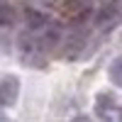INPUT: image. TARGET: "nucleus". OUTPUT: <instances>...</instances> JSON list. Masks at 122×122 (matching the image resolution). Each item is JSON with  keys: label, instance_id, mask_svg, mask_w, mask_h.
Segmentation results:
<instances>
[{"label": "nucleus", "instance_id": "6", "mask_svg": "<svg viewBox=\"0 0 122 122\" xmlns=\"http://www.w3.org/2000/svg\"><path fill=\"white\" fill-rule=\"evenodd\" d=\"M12 25H15V10L0 3V27H12Z\"/></svg>", "mask_w": 122, "mask_h": 122}, {"label": "nucleus", "instance_id": "8", "mask_svg": "<svg viewBox=\"0 0 122 122\" xmlns=\"http://www.w3.org/2000/svg\"><path fill=\"white\" fill-rule=\"evenodd\" d=\"M71 122H90V120H88V117H83V115H78V117H73Z\"/></svg>", "mask_w": 122, "mask_h": 122}, {"label": "nucleus", "instance_id": "5", "mask_svg": "<svg viewBox=\"0 0 122 122\" xmlns=\"http://www.w3.org/2000/svg\"><path fill=\"white\" fill-rule=\"evenodd\" d=\"M25 20H27V29H34L37 34L42 32V29H46V17L42 12H37V10H27Z\"/></svg>", "mask_w": 122, "mask_h": 122}, {"label": "nucleus", "instance_id": "1", "mask_svg": "<svg viewBox=\"0 0 122 122\" xmlns=\"http://www.w3.org/2000/svg\"><path fill=\"white\" fill-rule=\"evenodd\" d=\"M17 46H20V51H22V59H25V64L29 66H42L44 64V59H42V51H44V42H42V37H39L37 32L32 34L27 29V32L20 34L17 39Z\"/></svg>", "mask_w": 122, "mask_h": 122}, {"label": "nucleus", "instance_id": "2", "mask_svg": "<svg viewBox=\"0 0 122 122\" xmlns=\"http://www.w3.org/2000/svg\"><path fill=\"white\" fill-rule=\"evenodd\" d=\"M95 115L100 122H122V105L112 95L100 93L95 100Z\"/></svg>", "mask_w": 122, "mask_h": 122}, {"label": "nucleus", "instance_id": "7", "mask_svg": "<svg viewBox=\"0 0 122 122\" xmlns=\"http://www.w3.org/2000/svg\"><path fill=\"white\" fill-rule=\"evenodd\" d=\"M110 81L122 88V56H117L112 61V66H110Z\"/></svg>", "mask_w": 122, "mask_h": 122}, {"label": "nucleus", "instance_id": "3", "mask_svg": "<svg viewBox=\"0 0 122 122\" xmlns=\"http://www.w3.org/2000/svg\"><path fill=\"white\" fill-rule=\"evenodd\" d=\"M20 95V78L17 76H5L0 78V107H10L17 103Z\"/></svg>", "mask_w": 122, "mask_h": 122}, {"label": "nucleus", "instance_id": "4", "mask_svg": "<svg viewBox=\"0 0 122 122\" xmlns=\"http://www.w3.org/2000/svg\"><path fill=\"white\" fill-rule=\"evenodd\" d=\"M117 12H120V3L117 0H107V3L100 7V12H98V25L100 27H110L117 20Z\"/></svg>", "mask_w": 122, "mask_h": 122}]
</instances>
